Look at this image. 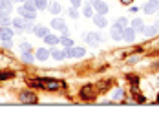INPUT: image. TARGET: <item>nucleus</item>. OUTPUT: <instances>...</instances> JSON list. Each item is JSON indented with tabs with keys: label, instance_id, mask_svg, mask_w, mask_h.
I'll return each instance as SVG.
<instances>
[{
	"label": "nucleus",
	"instance_id": "obj_1",
	"mask_svg": "<svg viewBox=\"0 0 159 128\" xmlns=\"http://www.w3.org/2000/svg\"><path fill=\"white\" fill-rule=\"evenodd\" d=\"M13 22V26H15L18 31H26V30H33L35 26L31 24V20H28V18H24V16H15V20H11Z\"/></svg>",
	"mask_w": 159,
	"mask_h": 128
},
{
	"label": "nucleus",
	"instance_id": "obj_2",
	"mask_svg": "<svg viewBox=\"0 0 159 128\" xmlns=\"http://www.w3.org/2000/svg\"><path fill=\"white\" fill-rule=\"evenodd\" d=\"M31 84H39V86H46L49 90H57V88H61L62 86V82L61 80H55V79H35L31 80Z\"/></svg>",
	"mask_w": 159,
	"mask_h": 128
},
{
	"label": "nucleus",
	"instance_id": "obj_3",
	"mask_svg": "<svg viewBox=\"0 0 159 128\" xmlns=\"http://www.w3.org/2000/svg\"><path fill=\"white\" fill-rule=\"evenodd\" d=\"M66 57H70V59H80V57H84V48H75V46H70V48H66Z\"/></svg>",
	"mask_w": 159,
	"mask_h": 128
},
{
	"label": "nucleus",
	"instance_id": "obj_4",
	"mask_svg": "<svg viewBox=\"0 0 159 128\" xmlns=\"http://www.w3.org/2000/svg\"><path fill=\"white\" fill-rule=\"evenodd\" d=\"M84 40L92 46V48H97L99 42H101V35L95 31H90V33H84Z\"/></svg>",
	"mask_w": 159,
	"mask_h": 128
},
{
	"label": "nucleus",
	"instance_id": "obj_5",
	"mask_svg": "<svg viewBox=\"0 0 159 128\" xmlns=\"http://www.w3.org/2000/svg\"><path fill=\"white\" fill-rule=\"evenodd\" d=\"M51 28L57 30V31H61L62 35H68V28H66V22H64L62 18H57V16H55V18L51 20Z\"/></svg>",
	"mask_w": 159,
	"mask_h": 128
},
{
	"label": "nucleus",
	"instance_id": "obj_6",
	"mask_svg": "<svg viewBox=\"0 0 159 128\" xmlns=\"http://www.w3.org/2000/svg\"><path fill=\"white\" fill-rule=\"evenodd\" d=\"M159 11V0H148L144 4V13L146 15H154Z\"/></svg>",
	"mask_w": 159,
	"mask_h": 128
},
{
	"label": "nucleus",
	"instance_id": "obj_7",
	"mask_svg": "<svg viewBox=\"0 0 159 128\" xmlns=\"http://www.w3.org/2000/svg\"><path fill=\"white\" fill-rule=\"evenodd\" d=\"M123 33H125V28L119 26V24L115 22L113 28H111V31H110V37L113 39V40H121V39H123Z\"/></svg>",
	"mask_w": 159,
	"mask_h": 128
},
{
	"label": "nucleus",
	"instance_id": "obj_8",
	"mask_svg": "<svg viewBox=\"0 0 159 128\" xmlns=\"http://www.w3.org/2000/svg\"><path fill=\"white\" fill-rule=\"evenodd\" d=\"M93 9L97 13H101V15H106L108 13V4L102 2V0H93Z\"/></svg>",
	"mask_w": 159,
	"mask_h": 128
},
{
	"label": "nucleus",
	"instance_id": "obj_9",
	"mask_svg": "<svg viewBox=\"0 0 159 128\" xmlns=\"http://www.w3.org/2000/svg\"><path fill=\"white\" fill-rule=\"evenodd\" d=\"M13 39V30L9 26H0V40H11Z\"/></svg>",
	"mask_w": 159,
	"mask_h": 128
},
{
	"label": "nucleus",
	"instance_id": "obj_10",
	"mask_svg": "<svg viewBox=\"0 0 159 128\" xmlns=\"http://www.w3.org/2000/svg\"><path fill=\"white\" fill-rule=\"evenodd\" d=\"M156 33H159V20L156 22V24L148 26V28H143V35L144 37H154Z\"/></svg>",
	"mask_w": 159,
	"mask_h": 128
},
{
	"label": "nucleus",
	"instance_id": "obj_11",
	"mask_svg": "<svg viewBox=\"0 0 159 128\" xmlns=\"http://www.w3.org/2000/svg\"><path fill=\"white\" fill-rule=\"evenodd\" d=\"M18 13L24 16V18H28V20H35V16H37V13H35V11H31V9H28L26 6H22V7L18 9Z\"/></svg>",
	"mask_w": 159,
	"mask_h": 128
},
{
	"label": "nucleus",
	"instance_id": "obj_12",
	"mask_svg": "<svg viewBox=\"0 0 159 128\" xmlns=\"http://www.w3.org/2000/svg\"><path fill=\"white\" fill-rule=\"evenodd\" d=\"M93 22H95L97 28H106L108 26V20H106V15H93Z\"/></svg>",
	"mask_w": 159,
	"mask_h": 128
},
{
	"label": "nucleus",
	"instance_id": "obj_13",
	"mask_svg": "<svg viewBox=\"0 0 159 128\" xmlns=\"http://www.w3.org/2000/svg\"><path fill=\"white\" fill-rule=\"evenodd\" d=\"M123 39H125L126 42H134V40H135V30H134V28H125Z\"/></svg>",
	"mask_w": 159,
	"mask_h": 128
},
{
	"label": "nucleus",
	"instance_id": "obj_14",
	"mask_svg": "<svg viewBox=\"0 0 159 128\" xmlns=\"http://www.w3.org/2000/svg\"><path fill=\"white\" fill-rule=\"evenodd\" d=\"M33 33H35L37 37H40V39H44V37H46V35L49 33V30L46 28V26H35V28H33Z\"/></svg>",
	"mask_w": 159,
	"mask_h": 128
},
{
	"label": "nucleus",
	"instance_id": "obj_15",
	"mask_svg": "<svg viewBox=\"0 0 159 128\" xmlns=\"http://www.w3.org/2000/svg\"><path fill=\"white\" fill-rule=\"evenodd\" d=\"M20 101L22 103H35V95H33L31 92H22L20 94Z\"/></svg>",
	"mask_w": 159,
	"mask_h": 128
},
{
	"label": "nucleus",
	"instance_id": "obj_16",
	"mask_svg": "<svg viewBox=\"0 0 159 128\" xmlns=\"http://www.w3.org/2000/svg\"><path fill=\"white\" fill-rule=\"evenodd\" d=\"M11 22V16L7 11H0V26H7Z\"/></svg>",
	"mask_w": 159,
	"mask_h": 128
},
{
	"label": "nucleus",
	"instance_id": "obj_17",
	"mask_svg": "<svg viewBox=\"0 0 159 128\" xmlns=\"http://www.w3.org/2000/svg\"><path fill=\"white\" fill-rule=\"evenodd\" d=\"M48 57H49V51L46 48H39L37 49V59H39V61H46Z\"/></svg>",
	"mask_w": 159,
	"mask_h": 128
},
{
	"label": "nucleus",
	"instance_id": "obj_18",
	"mask_svg": "<svg viewBox=\"0 0 159 128\" xmlns=\"http://www.w3.org/2000/svg\"><path fill=\"white\" fill-rule=\"evenodd\" d=\"M59 42L62 44L64 48H70V46H73V40H71L68 35H62V37H59Z\"/></svg>",
	"mask_w": 159,
	"mask_h": 128
},
{
	"label": "nucleus",
	"instance_id": "obj_19",
	"mask_svg": "<svg viewBox=\"0 0 159 128\" xmlns=\"http://www.w3.org/2000/svg\"><path fill=\"white\" fill-rule=\"evenodd\" d=\"M82 15L86 16V18H92V16H93V6H92V4H86L84 9H82Z\"/></svg>",
	"mask_w": 159,
	"mask_h": 128
},
{
	"label": "nucleus",
	"instance_id": "obj_20",
	"mask_svg": "<svg viewBox=\"0 0 159 128\" xmlns=\"http://www.w3.org/2000/svg\"><path fill=\"white\" fill-rule=\"evenodd\" d=\"M48 7H49V11H51L53 15H59V13H61V9H62L59 2H51V4H49Z\"/></svg>",
	"mask_w": 159,
	"mask_h": 128
},
{
	"label": "nucleus",
	"instance_id": "obj_21",
	"mask_svg": "<svg viewBox=\"0 0 159 128\" xmlns=\"http://www.w3.org/2000/svg\"><path fill=\"white\" fill-rule=\"evenodd\" d=\"M130 28H134V30H135V31H143V20H141V18H135V20H132V26H130Z\"/></svg>",
	"mask_w": 159,
	"mask_h": 128
},
{
	"label": "nucleus",
	"instance_id": "obj_22",
	"mask_svg": "<svg viewBox=\"0 0 159 128\" xmlns=\"http://www.w3.org/2000/svg\"><path fill=\"white\" fill-rule=\"evenodd\" d=\"M51 55H53V59H57V61H62L66 59V53H64L62 49H53V51H49Z\"/></svg>",
	"mask_w": 159,
	"mask_h": 128
},
{
	"label": "nucleus",
	"instance_id": "obj_23",
	"mask_svg": "<svg viewBox=\"0 0 159 128\" xmlns=\"http://www.w3.org/2000/svg\"><path fill=\"white\" fill-rule=\"evenodd\" d=\"M44 42H46V44H49V46H53V44H57V42H59V37H55V35H46V37H44Z\"/></svg>",
	"mask_w": 159,
	"mask_h": 128
},
{
	"label": "nucleus",
	"instance_id": "obj_24",
	"mask_svg": "<svg viewBox=\"0 0 159 128\" xmlns=\"http://www.w3.org/2000/svg\"><path fill=\"white\" fill-rule=\"evenodd\" d=\"M80 95L84 97V99H92V97H93L92 86H84V88H82V92H80Z\"/></svg>",
	"mask_w": 159,
	"mask_h": 128
},
{
	"label": "nucleus",
	"instance_id": "obj_25",
	"mask_svg": "<svg viewBox=\"0 0 159 128\" xmlns=\"http://www.w3.org/2000/svg\"><path fill=\"white\" fill-rule=\"evenodd\" d=\"M0 11L11 13V2H9V0H0Z\"/></svg>",
	"mask_w": 159,
	"mask_h": 128
},
{
	"label": "nucleus",
	"instance_id": "obj_26",
	"mask_svg": "<svg viewBox=\"0 0 159 128\" xmlns=\"http://www.w3.org/2000/svg\"><path fill=\"white\" fill-rule=\"evenodd\" d=\"M22 61H24V62H30V64H31L33 61H35V57L31 55V51H24V53H22Z\"/></svg>",
	"mask_w": 159,
	"mask_h": 128
},
{
	"label": "nucleus",
	"instance_id": "obj_27",
	"mask_svg": "<svg viewBox=\"0 0 159 128\" xmlns=\"http://www.w3.org/2000/svg\"><path fill=\"white\" fill-rule=\"evenodd\" d=\"M35 6H37V9H46L48 7V0H35Z\"/></svg>",
	"mask_w": 159,
	"mask_h": 128
},
{
	"label": "nucleus",
	"instance_id": "obj_28",
	"mask_svg": "<svg viewBox=\"0 0 159 128\" xmlns=\"http://www.w3.org/2000/svg\"><path fill=\"white\" fill-rule=\"evenodd\" d=\"M18 48H20V51H22V53H24V51H31V44L24 40V42H20V46H18Z\"/></svg>",
	"mask_w": 159,
	"mask_h": 128
},
{
	"label": "nucleus",
	"instance_id": "obj_29",
	"mask_svg": "<svg viewBox=\"0 0 159 128\" xmlns=\"http://www.w3.org/2000/svg\"><path fill=\"white\" fill-rule=\"evenodd\" d=\"M68 15H70L71 18H73V20H75V18L79 16V11H77V7H73V6H71V7L68 9Z\"/></svg>",
	"mask_w": 159,
	"mask_h": 128
},
{
	"label": "nucleus",
	"instance_id": "obj_30",
	"mask_svg": "<svg viewBox=\"0 0 159 128\" xmlns=\"http://www.w3.org/2000/svg\"><path fill=\"white\" fill-rule=\"evenodd\" d=\"M115 22H117L119 26H123V28H126V26H128V20H126V18H125V16H121V18H117Z\"/></svg>",
	"mask_w": 159,
	"mask_h": 128
},
{
	"label": "nucleus",
	"instance_id": "obj_31",
	"mask_svg": "<svg viewBox=\"0 0 159 128\" xmlns=\"http://www.w3.org/2000/svg\"><path fill=\"white\" fill-rule=\"evenodd\" d=\"M123 95H125V94H123V90H121V88H117V90L113 92V99H123Z\"/></svg>",
	"mask_w": 159,
	"mask_h": 128
},
{
	"label": "nucleus",
	"instance_id": "obj_32",
	"mask_svg": "<svg viewBox=\"0 0 159 128\" xmlns=\"http://www.w3.org/2000/svg\"><path fill=\"white\" fill-rule=\"evenodd\" d=\"M70 2H71V6H73V7H79L82 0H70Z\"/></svg>",
	"mask_w": 159,
	"mask_h": 128
},
{
	"label": "nucleus",
	"instance_id": "obj_33",
	"mask_svg": "<svg viewBox=\"0 0 159 128\" xmlns=\"http://www.w3.org/2000/svg\"><path fill=\"white\" fill-rule=\"evenodd\" d=\"M119 2H121V4H125V6H130V4H132V0H119Z\"/></svg>",
	"mask_w": 159,
	"mask_h": 128
},
{
	"label": "nucleus",
	"instance_id": "obj_34",
	"mask_svg": "<svg viewBox=\"0 0 159 128\" xmlns=\"http://www.w3.org/2000/svg\"><path fill=\"white\" fill-rule=\"evenodd\" d=\"M7 77H11V73H2L0 75V79H7Z\"/></svg>",
	"mask_w": 159,
	"mask_h": 128
},
{
	"label": "nucleus",
	"instance_id": "obj_35",
	"mask_svg": "<svg viewBox=\"0 0 159 128\" xmlns=\"http://www.w3.org/2000/svg\"><path fill=\"white\" fill-rule=\"evenodd\" d=\"M157 103H159V95H157Z\"/></svg>",
	"mask_w": 159,
	"mask_h": 128
},
{
	"label": "nucleus",
	"instance_id": "obj_36",
	"mask_svg": "<svg viewBox=\"0 0 159 128\" xmlns=\"http://www.w3.org/2000/svg\"><path fill=\"white\" fill-rule=\"evenodd\" d=\"M157 15H159V11H157Z\"/></svg>",
	"mask_w": 159,
	"mask_h": 128
}]
</instances>
